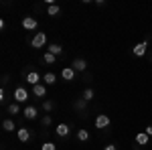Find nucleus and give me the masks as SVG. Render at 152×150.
Instances as JSON below:
<instances>
[{
    "label": "nucleus",
    "instance_id": "b1692460",
    "mask_svg": "<svg viewBox=\"0 0 152 150\" xmlns=\"http://www.w3.org/2000/svg\"><path fill=\"white\" fill-rule=\"evenodd\" d=\"M53 108H55V104H53V102H49V100H45V102H43V110H45V112H53Z\"/></svg>",
    "mask_w": 152,
    "mask_h": 150
},
{
    "label": "nucleus",
    "instance_id": "ddd939ff",
    "mask_svg": "<svg viewBox=\"0 0 152 150\" xmlns=\"http://www.w3.org/2000/svg\"><path fill=\"white\" fill-rule=\"evenodd\" d=\"M73 69L75 71H85L87 69V61H85V59H75V61H73Z\"/></svg>",
    "mask_w": 152,
    "mask_h": 150
},
{
    "label": "nucleus",
    "instance_id": "dca6fc26",
    "mask_svg": "<svg viewBox=\"0 0 152 150\" xmlns=\"http://www.w3.org/2000/svg\"><path fill=\"white\" fill-rule=\"evenodd\" d=\"M43 81H45V85H53V83H57V75L55 73H45Z\"/></svg>",
    "mask_w": 152,
    "mask_h": 150
},
{
    "label": "nucleus",
    "instance_id": "4468645a",
    "mask_svg": "<svg viewBox=\"0 0 152 150\" xmlns=\"http://www.w3.org/2000/svg\"><path fill=\"white\" fill-rule=\"evenodd\" d=\"M148 140H150V136H148L146 132H140V134H136V142H138L140 146H146V144H148Z\"/></svg>",
    "mask_w": 152,
    "mask_h": 150
},
{
    "label": "nucleus",
    "instance_id": "f8f14e48",
    "mask_svg": "<svg viewBox=\"0 0 152 150\" xmlns=\"http://www.w3.org/2000/svg\"><path fill=\"white\" fill-rule=\"evenodd\" d=\"M47 51H49V53H53L55 57L63 55V47H61V45H57V43H51V45L47 47Z\"/></svg>",
    "mask_w": 152,
    "mask_h": 150
},
{
    "label": "nucleus",
    "instance_id": "aec40b11",
    "mask_svg": "<svg viewBox=\"0 0 152 150\" xmlns=\"http://www.w3.org/2000/svg\"><path fill=\"white\" fill-rule=\"evenodd\" d=\"M94 95H95V91L91 89V87H87V89L83 91V100H85V102H91V100H94Z\"/></svg>",
    "mask_w": 152,
    "mask_h": 150
},
{
    "label": "nucleus",
    "instance_id": "412c9836",
    "mask_svg": "<svg viewBox=\"0 0 152 150\" xmlns=\"http://www.w3.org/2000/svg\"><path fill=\"white\" fill-rule=\"evenodd\" d=\"M85 104H87V102L81 97V100H77V102L73 104V108H75V110H79V112H85Z\"/></svg>",
    "mask_w": 152,
    "mask_h": 150
},
{
    "label": "nucleus",
    "instance_id": "1a4fd4ad",
    "mask_svg": "<svg viewBox=\"0 0 152 150\" xmlns=\"http://www.w3.org/2000/svg\"><path fill=\"white\" fill-rule=\"evenodd\" d=\"M69 124H59L57 128H55V134H57L59 138H65V136H67V134H69Z\"/></svg>",
    "mask_w": 152,
    "mask_h": 150
},
{
    "label": "nucleus",
    "instance_id": "f3484780",
    "mask_svg": "<svg viewBox=\"0 0 152 150\" xmlns=\"http://www.w3.org/2000/svg\"><path fill=\"white\" fill-rule=\"evenodd\" d=\"M2 128H4V132H12V130H14V120H10V118H8V120H4V122H2Z\"/></svg>",
    "mask_w": 152,
    "mask_h": 150
},
{
    "label": "nucleus",
    "instance_id": "9d476101",
    "mask_svg": "<svg viewBox=\"0 0 152 150\" xmlns=\"http://www.w3.org/2000/svg\"><path fill=\"white\" fill-rule=\"evenodd\" d=\"M33 93H35L37 97H47V85H43V83H39L33 87Z\"/></svg>",
    "mask_w": 152,
    "mask_h": 150
},
{
    "label": "nucleus",
    "instance_id": "cd10ccee",
    "mask_svg": "<svg viewBox=\"0 0 152 150\" xmlns=\"http://www.w3.org/2000/svg\"><path fill=\"white\" fill-rule=\"evenodd\" d=\"M104 150H118V148H116V146H114V144H107V146H105Z\"/></svg>",
    "mask_w": 152,
    "mask_h": 150
},
{
    "label": "nucleus",
    "instance_id": "20e7f679",
    "mask_svg": "<svg viewBox=\"0 0 152 150\" xmlns=\"http://www.w3.org/2000/svg\"><path fill=\"white\" fill-rule=\"evenodd\" d=\"M23 26L26 31H35L37 26H39V20H37L35 16H24L23 18Z\"/></svg>",
    "mask_w": 152,
    "mask_h": 150
},
{
    "label": "nucleus",
    "instance_id": "5701e85b",
    "mask_svg": "<svg viewBox=\"0 0 152 150\" xmlns=\"http://www.w3.org/2000/svg\"><path fill=\"white\" fill-rule=\"evenodd\" d=\"M41 124H43V128H49V126H51V116L45 114L43 118H41Z\"/></svg>",
    "mask_w": 152,
    "mask_h": 150
},
{
    "label": "nucleus",
    "instance_id": "6ab92c4d",
    "mask_svg": "<svg viewBox=\"0 0 152 150\" xmlns=\"http://www.w3.org/2000/svg\"><path fill=\"white\" fill-rule=\"evenodd\" d=\"M77 140L79 142H87L89 140V132L87 130H77Z\"/></svg>",
    "mask_w": 152,
    "mask_h": 150
},
{
    "label": "nucleus",
    "instance_id": "7ed1b4c3",
    "mask_svg": "<svg viewBox=\"0 0 152 150\" xmlns=\"http://www.w3.org/2000/svg\"><path fill=\"white\" fill-rule=\"evenodd\" d=\"M14 100H16V104H23L28 100V91L24 89V87H16L14 89Z\"/></svg>",
    "mask_w": 152,
    "mask_h": 150
},
{
    "label": "nucleus",
    "instance_id": "a211bd4d",
    "mask_svg": "<svg viewBox=\"0 0 152 150\" xmlns=\"http://www.w3.org/2000/svg\"><path fill=\"white\" fill-rule=\"evenodd\" d=\"M47 14L49 16H57V14H61V6H57V4H51L47 8Z\"/></svg>",
    "mask_w": 152,
    "mask_h": 150
},
{
    "label": "nucleus",
    "instance_id": "9b49d317",
    "mask_svg": "<svg viewBox=\"0 0 152 150\" xmlns=\"http://www.w3.org/2000/svg\"><path fill=\"white\" fill-rule=\"evenodd\" d=\"M16 134H18V140H20V142H28V140H31V132H28L26 128H18Z\"/></svg>",
    "mask_w": 152,
    "mask_h": 150
},
{
    "label": "nucleus",
    "instance_id": "f257e3e1",
    "mask_svg": "<svg viewBox=\"0 0 152 150\" xmlns=\"http://www.w3.org/2000/svg\"><path fill=\"white\" fill-rule=\"evenodd\" d=\"M45 45H47V35H45V33H37V35L31 39V47H33V49H43Z\"/></svg>",
    "mask_w": 152,
    "mask_h": 150
},
{
    "label": "nucleus",
    "instance_id": "4be33fe9",
    "mask_svg": "<svg viewBox=\"0 0 152 150\" xmlns=\"http://www.w3.org/2000/svg\"><path fill=\"white\" fill-rule=\"evenodd\" d=\"M18 112H20V105L16 104V102L8 105V114H12V116H14V114H18Z\"/></svg>",
    "mask_w": 152,
    "mask_h": 150
},
{
    "label": "nucleus",
    "instance_id": "a878e982",
    "mask_svg": "<svg viewBox=\"0 0 152 150\" xmlns=\"http://www.w3.org/2000/svg\"><path fill=\"white\" fill-rule=\"evenodd\" d=\"M4 100H6V91H4V89H0V102H4Z\"/></svg>",
    "mask_w": 152,
    "mask_h": 150
},
{
    "label": "nucleus",
    "instance_id": "423d86ee",
    "mask_svg": "<svg viewBox=\"0 0 152 150\" xmlns=\"http://www.w3.org/2000/svg\"><path fill=\"white\" fill-rule=\"evenodd\" d=\"M75 73H77V71L73 69V67H63V69H61V77L65 81H73L75 79Z\"/></svg>",
    "mask_w": 152,
    "mask_h": 150
},
{
    "label": "nucleus",
    "instance_id": "c85d7f7f",
    "mask_svg": "<svg viewBox=\"0 0 152 150\" xmlns=\"http://www.w3.org/2000/svg\"><path fill=\"white\" fill-rule=\"evenodd\" d=\"M150 63H152V55H150Z\"/></svg>",
    "mask_w": 152,
    "mask_h": 150
},
{
    "label": "nucleus",
    "instance_id": "39448f33",
    "mask_svg": "<svg viewBox=\"0 0 152 150\" xmlns=\"http://www.w3.org/2000/svg\"><path fill=\"white\" fill-rule=\"evenodd\" d=\"M26 81H28V83L35 87V85H39V83L43 81V77H41L37 71H28V73H26Z\"/></svg>",
    "mask_w": 152,
    "mask_h": 150
},
{
    "label": "nucleus",
    "instance_id": "0eeeda50",
    "mask_svg": "<svg viewBox=\"0 0 152 150\" xmlns=\"http://www.w3.org/2000/svg\"><path fill=\"white\" fill-rule=\"evenodd\" d=\"M146 49H148V43L144 41V43H138V45H134V49H132V53H134L136 57H144Z\"/></svg>",
    "mask_w": 152,
    "mask_h": 150
},
{
    "label": "nucleus",
    "instance_id": "bb28decb",
    "mask_svg": "<svg viewBox=\"0 0 152 150\" xmlns=\"http://www.w3.org/2000/svg\"><path fill=\"white\" fill-rule=\"evenodd\" d=\"M144 132H146L148 136H152V124H150V126H146V130H144Z\"/></svg>",
    "mask_w": 152,
    "mask_h": 150
},
{
    "label": "nucleus",
    "instance_id": "6e6552de",
    "mask_svg": "<svg viewBox=\"0 0 152 150\" xmlns=\"http://www.w3.org/2000/svg\"><path fill=\"white\" fill-rule=\"evenodd\" d=\"M23 116L26 118V120H37L39 112H37L35 105H26V108H24V112H23Z\"/></svg>",
    "mask_w": 152,
    "mask_h": 150
},
{
    "label": "nucleus",
    "instance_id": "f03ea898",
    "mask_svg": "<svg viewBox=\"0 0 152 150\" xmlns=\"http://www.w3.org/2000/svg\"><path fill=\"white\" fill-rule=\"evenodd\" d=\"M95 128H97V130H104V128H110V116L99 114L97 118H95Z\"/></svg>",
    "mask_w": 152,
    "mask_h": 150
},
{
    "label": "nucleus",
    "instance_id": "393cba45",
    "mask_svg": "<svg viewBox=\"0 0 152 150\" xmlns=\"http://www.w3.org/2000/svg\"><path fill=\"white\" fill-rule=\"evenodd\" d=\"M41 150H57V146H55L53 142H45V144L41 146Z\"/></svg>",
    "mask_w": 152,
    "mask_h": 150
},
{
    "label": "nucleus",
    "instance_id": "2eb2a0df",
    "mask_svg": "<svg viewBox=\"0 0 152 150\" xmlns=\"http://www.w3.org/2000/svg\"><path fill=\"white\" fill-rule=\"evenodd\" d=\"M55 55H53V53H49V51H45V55H43V57H41V61H43V63H47V65H53V63H55Z\"/></svg>",
    "mask_w": 152,
    "mask_h": 150
}]
</instances>
